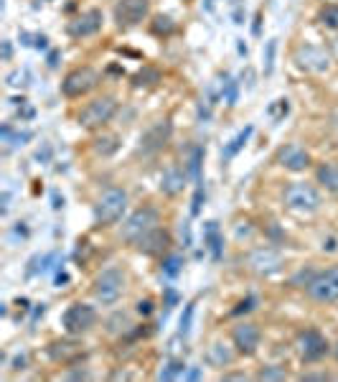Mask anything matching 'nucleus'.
Segmentation results:
<instances>
[{"instance_id":"30","label":"nucleus","mask_w":338,"mask_h":382,"mask_svg":"<svg viewBox=\"0 0 338 382\" xmlns=\"http://www.w3.org/2000/svg\"><path fill=\"white\" fill-rule=\"evenodd\" d=\"M275 53H277V38H270L265 44V53H262V59H265V77H270L272 69H275Z\"/></svg>"},{"instance_id":"35","label":"nucleus","mask_w":338,"mask_h":382,"mask_svg":"<svg viewBox=\"0 0 338 382\" xmlns=\"http://www.w3.org/2000/svg\"><path fill=\"white\" fill-rule=\"evenodd\" d=\"M194 311H196V303H186V311H183V316H181V337H188V331H191V321H194Z\"/></svg>"},{"instance_id":"39","label":"nucleus","mask_w":338,"mask_h":382,"mask_svg":"<svg viewBox=\"0 0 338 382\" xmlns=\"http://www.w3.org/2000/svg\"><path fill=\"white\" fill-rule=\"evenodd\" d=\"M36 160H41V163H49V160H51V145H49V143H44V145L36 151Z\"/></svg>"},{"instance_id":"46","label":"nucleus","mask_w":338,"mask_h":382,"mask_svg":"<svg viewBox=\"0 0 338 382\" xmlns=\"http://www.w3.org/2000/svg\"><path fill=\"white\" fill-rule=\"evenodd\" d=\"M46 41H49V38H46V36H36V49H46Z\"/></svg>"},{"instance_id":"31","label":"nucleus","mask_w":338,"mask_h":382,"mask_svg":"<svg viewBox=\"0 0 338 382\" xmlns=\"http://www.w3.org/2000/svg\"><path fill=\"white\" fill-rule=\"evenodd\" d=\"M318 21L326 28H338V5H326V8H320Z\"/></svg>"},{"instance_id":"20","label":"nucleus","mask_w":338,"mask_h":382,"mask_svg":"<svg viewBox=\"0 0 338 382\" xmlns=\"http://www.w3.org/2000/svg\"><path fill=\"white\" fill-rule=\"evenodd\" d=\"M204 242L209 252H211V260H222V252H224V240H222V232H219V224L216 222H206L204 227Z\"/></svg>"},{"instance_id":"9","label":"nucleus","mask_w":338,"mask_h":382,"mask_svg":"<svg viewBox=\"0 0 338 382\" xmlns=\"http://www.w3.org/2000/svg\"><path fill=\"white\" fill-rule=\"evenodd\" d=\"M151 13V0H117L115 21L120 28L140 26Z\"/></svg>"},{"instance_id":"48","label":"nucleus","mask_w":338,"mask_h":382,"mask_svg":"<svg viewBox=\"0 0 338 382\" xmlns=\"http://www.w3.org/2000/svg\"><path fill=\"white\" fill-rule=\"evenodd\" d=\"M237 49H239V53L242 56H247V44L242 41V38H237Z\"/></svg>"},{"instance_id":"12","label":"nucleus","mask_w":338,"mask_h":382,"mask_svg":"<svg viewBox=\"0 0 338 382\" xmlns=\"http://www.w3.org/2000/svg\"><path fill=\"white\" fill-rule=\"evenodd\" d=\"M328 349H330L328 342H326V337L318 329H305L298 337V352H300L305 362H318L320 357L328 355Z\"/></svg>"},{"instance_id":"5","label":"nucleus","mask_w":338,"mask_h":382,"mask_svg":"<svg viewBox=\"0 0 338 382\" xmlns=\"http://www.w3.org/2000/svg\"><path fill=\"white\" fill-rule=\"evenodd\" d=\"M285 206L293 209V212L300 214H313L320 209V194L318 189L311 187V184H300L295 181L290 187L285 189Z\"/></svg>"},{"instance_id":"22","label":"nucleus","mask_w":338,"mask_h":382,"mask_svg":"<svg viewBox=\"0 0 338 382\" xmlns=\"http://www.w3.org/2000/svg\"><path fill=\"white\" fill-rule=\"evenodd\" d=\"M320 187H326L330 194H338V163H320L315 171Z\"/></svg>"},{"instance_id":"29","label":"nucleus","mask_w":338,"mask_h":382,"mask_svg":"<svg viewBox=\"0 0 338 382\" xmlns=\"http://www.w3.org/2000/svg\"><path fill=\"white\" fill-rule=\"evenodd\" d=\"M201 160H204V148H194L191 160H188V174H191V178H194L196 184L201 181Z\"/></svg>"},{"instance_id":"44","label":"nucleus","mask_w":338,"mask_h":382,"mask_svg":"<svg viewBox=\"0 0 338 382\" xmlns=\"http://www.w3.org/2000/svg\"><path fill=\"white\" fill-rule=\"evenodd\" d=\"M231 18H234V23H237V26H242V23H244V13H242V5H237V8H234Z\"/></svg>"},{"instance_id":"43","label":"nucleus","mask_w":338,"mask_h":382,"mask_svg":"<svg viewBox=\"0 0 338 382\" xmlns=\"http://www.w3.org/2000/svg\"><path fill=\"white\" fill-rule=\"evenodd\" d=\"M138 311H140L142 316H148V313H153V303L151 301H140L138 303Z\"/></svg>"},{"instance_id":"7","label":"nucleus","mask_w":338,"mask_h":382,"mask_svg":"<svg viewBox=\"0 0 338 382\" xmlns=\"http://www.w3.org/2000/svg\"><path fill=\"white\" fill-rule=\"evenodd\" d=\"M305 291L313 301L318 303H333L338 301V265L326 267L313 276V280L305 285Z\"/></svg>"},{"instance_id":"10","label":"nucleus","mask_w":338,"mask_h":382,"mask_svg":"<svg viewBox=\"0 0 338 382\" xmlns=\"http://www.w3.org/2000/svg\"><path fill=\"white\" fill-rule=\"evenodd\" d=\"M295 64L305 71H313V74H326L330 69V53L320 46L302 44L295 51Z\"/></svg>"},{"instance_id":"47","label":"nucleus","mask_w":338,"mask_h":382,"mask_svg":"<svg viewBox=\"0 0 338 382\" xmlns=\"http://www.w3.org/2000/svg\"><path fill=\"white\" fill-rule=\"evenodd\" d=\"M186 377H188V380H198V377H201V370H198V367H194V370H188Z\"/></svg>"},{"instance_id":"49","label":"nucleus","mask_w":338,"mask_h":382,"mask_svg":"<svg viewBox=\"0 0 338 382\" xmlns=\"http://www.w3.org/2000/svg\"><path fill=\"white\" fill-rule=\"evenodd\" d=\"M224 380H244V374H224Z\"/></svg>"},{"instance_id":"19","label":"nucleus","mask_w":338,"mask_h":382,"mask_svg":"<svg viewBox=\"0 0 338 382\" xmlns=\"http://www.w3.org/2000/svg\"><path fill=\"white\" fill-rule=\"evenodd\" d=\"M183 184H186V174L176 166H170L168 171H163V176H160V191L166 196H176L183 191Z\"/></svg>"},{"instance_id":"16","label":"nucleus","mask_w":338,"mask_h":382,"mask_svg":"<svg viewBox=\"0 0 338 382\" xmlns=\"http://www.w3.org/2000/svg\"><path fill=\"white\" fill-rule=\"evenodd\" d=\"M102 28V10L92 8L87 13H81L79 18H74L69 23V36L74 38H84V36H94Z\"/></svg>"},{"instance_id":"36","label":"nucleus","mask_w":338,"mask_h":382,"mask_svg":"<svg viewBox=\"0 0 338 382\" xmlns=\"http://www.w3.org/2000/svg\"><path fill=\"white\" fill-rule=\"evenodd\" d=\"M181 265H183V260L178 258V255H170V258L163 260V273L168 278H176L181 273Z\"/></svg>"},{"instance_id":"18","label":"nucleus","mask_w":338,"mask_h":382,"mask_svg":"<svg viewBox=\"0 0 338 382\" xmlns=\"http://www.w3.org/2000/svg\"><path fill=\"white\" fill-rule=\"evenodd\" d=\"M170 245V237L166 230H160V227H155L153 232H148L145 237H142L135 248L140 250V252H145V255H160V252H166Z\"/></svg>"},{"instance_id":"27","label":"nucleus","mask_w":338,"mask_h":382,"mask_svg":"<svg viewBox=\"0 0 338 382\" xmlns=\"http://www.w3.org/2000/svg\"><path fill=\"white\" fill-rule=\"evenodd\" d=\"M222 97H224V102H226L229 107H234V105H237V99H239V84L231 80V77H224Z\"/></svg>"},{"instance_id":"28","label":"nucleus","mask_w":338,"mask_h":382,"mask_svg":"<svg viewBox=\"0 0 338 382\" xmlns=\"http://www.w3.org/2000/svg\"><path fill=\"white\" fill-rule=\"evenodd\" d=\"M183 372H186V365L181 362V359H170L168 365L160 370V380H176V377H183Z\"/></svg>"},{"instance_id":"41","label":"nucleus","mask_w":338,"mask_h":382,"mask_svg":"<svg viewBox=\"0 0 338 382\" xmlns=\"http://www.w3.org/2000/svg\"><path fill=\"white\" fill-rule=\"evenodd\" d=\"M26 365H28V355H26V352L16 355V359H13V370H26Z\"/></svg>"},{"instance_id":"52","label":"nucleus","mask_w":338,"mask_h":382,"mask_svg":"<svg viewBox=\"0 0 338 382\" xmlns=\"http://www.w3.org/2000/svg\"><path fill=\"white\" fill-rule=\"evenodd\" d=\"M333 357L338 359V342H336V347H333Z\"/></svg>"},{"instance_id":"11","label":"nucleus","mask_w":338,"mask_h":382,"mask_svg":"<svg viewBox=\"0 0 338 382\" xmlns=\"http://www.w3.org/2000/svg\"><path fill=\"white\" fill-rule=\"evenodd\" d=\"M247 265L252 267V273L257 276H275L283 270V255L275 248H257L249 252Z\"/></svg>"},{"instance_id":"14","label":"nucleus","mask_w":338,"mask_h":382,"mask_svg":"<svg viewBox=\"0 0 338 382\" xmlns=\"http://www.w3.org/2000/svg\"><path fill=\"white\" fill-rule=\"evenodd\" d=\"M231 339H234V347L239 349L242 355H255L262 334H259L257 324H239V326H234V331H231Z\"/></svg>"},{"instance_id":"21","label":"nucleus","mask_w":338,"mask_h":382,"mask_svg":"<svg viewBox=\"0 0 338 382\" xmlns=\"http://www.w3.org/2000/svg\"><path fill=\"white\" fill-rule=\"evenodd\" d=\"M231 359H234V352L224 342H213L211 347L206 349V362L211 367H226L231 365Z\"/></svg>"},{"instance_id":"40","label":"nucleus","mask_w":338,"mask_h":382,"mask_svg":"<svg viewBox=\"0 0 338 382\" xmlns=\"http://www.w3.org/2000/svg\"><path fill=\"white\" fill-rule=\"evenodd\" d=\"M255 303H257V301H255V298H247V301H242L239 306H237V309H234V311H231V313H234V316H239V313L252 311V309H255Z\"/></svg>"},{"instance_id":"26","label":"nucleus","mask_w":338,"mask_h":382,"mask_svg":"<svg viewBox=\"0 0 338 382\" xmlns=\"http://www.w3.org/2000/svg\"><path fill=\"white\" fill-rule=\"evenodd\" d=\"M117 148H120V138L117 135H102V138L94 141V151L99 156H112V153H117Z\"/></svg>"},{"instance_id":"42","label":"nucleus","mask_w":338,"mask_h":382,"mask_svg":"<svg viewBox=\"0 0 338 382\" xmlns=\"http://www.w3.org/2000/svg\"><path fill=\"white\" fill-rule=\"evenodd\" d=\"M10 56H13V46H10V41L5 38V41H3V62H10Z\"/></svg>"},{"instance_id":"34","label":"nucleus","mask_w":338,"mask_h":382,"mask_svg":"<svg viewBox=\"0 0 338 382\" xmlns=\"http://www.w3.org/2000/svg\"><path fill=\"white\" fill-rule=\"evenodd\" d=\"M204 199H206L204 181H198V184H196V191H194V199H191V217H198V214H201V204H204Z\"/></svg>"},{"instance_id":"37","label":"nucleus","mask_w":338,"mask_h":382,"mask_svg":"<svg viewBox=\"0 0 338 382\" xmlns=\"http://www.w3.org/2000/svg\"><path fill=\"white\" fill-rule=\"evenodd\" d=\"M130 326V319H127V313L125 311H117L112 319L107 321V329L109 331H122V329H127Z\"/></svg>"},{"instance_id":"23","label":"nucleus","mask_w":338,"mask_h":382,"mask_svg":"<svg viewBox=\"0 0 338 382\" xmlns=\"http://www.w3.org/2000/svg\"><path fill=\"white\" fill-rule=\"evenodd\" d=\"M252 133H255V128H252V125H247V128H242L239 133H237V135H234V138L229 141V145H226V148L222 151V158H224V160H231V158H234V156H237V153H239L242 148L247 145V141L252 138Z\"/></svg>"},{"instance_id":"25","label":"nucleus","mask_w":338,"mask_h":382,"mask_svg":"<svg viewBox=\"0 0 338 382\" xmlns=\"http://www.w3.org/2000/svg\"><path fill=\"white\" fill-rule=\"evenodd\" d=\"M155 82H160V71L155 67H142L138 74L133 77V87H153Z\"/></svg>"},{"instance_id":"32","label":"nucleus","mask_w":338,"mask_h":382,"mask_svg":"<svg viewBox=\"0 0 338 382\" xmlns=\"http://www.w3.org/2000/svg\"><path fill=\"white\" fill-rule=\"evenodd\" d=\"M176 31V23H173V18L168 16H158L155 21H153V34L158 36H168Z\"/></svg>"},{"instance_id":"3","label":"nucleus","mask_w":338,"mask_h":382,"mask_svg":"<svg viewBox=\"0 0 338 382\" xmlns=\"http://www.w3.org/2000/svg\"><path fill=\"white\" fill-rule=\"evenodd\" d=\"M92 291H94V298H97L102 306H112V303H117L125 291L122 270H117V267H107V270H102V273L94 278Z\"/></svg>"},{"instance_id":"45","label":"nucleus","mask_w":338,"mask_h":382,"mask_svg":"<svg viewBox=\"0 0 338 382\" xmlns=\"http://www.w3.org/2000/svg\"><path fill=\"white\" fill-rule=\"evenodd\" d=\"M300 380H328V374H323V372L320 374H302Z\"/></svg>"},{"instance_id":"8","label":"nucleus","mask_w":338,"mask_h":382,"mask_svg":"<svg viewBox=\"0 0 338 382\" xmlns=\"http://www.w3.org/2000/svg\"><path fill=\"white\" fill-rule=\"evenodd\" d=\"M99 84V74L92 67H79V69L69 71L62 82V92L66 97H84L87 92Z\"/></svg>"},{"instance_id":"4","label":"nucleus","mask_w":338,"mask_h":382,"mask_svg":"<svg viewBox=\"0 0 338 382\" xmlns=\"http://www.w3.org/2000/svg\"><path fill=\"white\" fill-rule=\"evenodd\" d=\"M115 112H117V99L105 95V97L92 99V102H87V105L81 107L79 125L81 128H87V130H97V128H102L105 123H109Z\"/></svg>"},{"instance_id":"6","label":"nucleus","mask_w":338,"mask_h":382,"mask_svg":"<svg viewBox=\"0 0 338 382\" xmlns=\"http://www.w3.org/2000/svg\"><path fill=\"white\" fill-rule=\"evenodd\" d=\"M97 324V311L89 303H71L62 316V326L69 337H81Z\"/></svg>"},{"instance_id":"50","label":"nucleus","mask_w":338,"mask_h":382,"mask_svg":"<svg viewBox=\"0 0 338 382\" xmlns=\"http://www.w3.org/2000/svg\"><path fill=\"white\" fill-rule=\"evenodd\" d=\"M56 59H59V53L53 51L51 56H49V67H56Z\"/></svg>"},{"instance_id":"51","label":"nucleus","mask_w":338,"mask_h":382,"mask_svg":"<svg viewBox=\"0 0 338 382\" xmlns=\"http://www.w3.org/2000/svg\"><path fill=\"white\" fill-rule=\"evenodd\" d=\"M259 21H262V16L255 18V28H252V31H255V36H259Z\"/></svg>"},{"instance_id":"17","label":"nucleus","mask_w":338,"mask_h":382,"mask_svg":"<svg viewBox=\"0 0 338 382\" xmlns=\"http://www.w3.org/2000/svg\"><path fill=\"white\" fill-rule=\"evenodd\" d=\"M81 355H84V352H81V344L79 342H74V339H62V342H51V344H49V357H51L53 362H62V365L77 362Z\"/></svg>"},{"instance_id":"2","label":"nucleus","mask_w":338,"mask_h":382,"mask_svg":"<svg viewBox=\"0 0 338 382\" xmlns=\"http://www.w3.org/2000/svg\"><path fill=\"white\" fill-rule=\"evenodd\" d=\"M160 224V214L158 209L153 206H140L138 212H133L127 219L122 222V240L130 242V245H138V242L153 232Z\"/></svg>"},{"instance_id":"15","label":"nucleus","mask_w":338,"mask_h":382,"mask_svg":"<svg viewBox=\"0 0 338 382\" xmlns=\"http://www.w3.org/2000/svg\"><path fill=\"white\" fill-rule=\"evenodd\" d=\"M277 163L285 166L287 171H305L311 166V156H308L305 148L290 143V145H283V148L277 151Z\"/></svg>"},{"instance_id":"24","label":"nucleus","mask_w":338,"mask_h":382,"mask_svg":"<svg viewBox=\"0 0 338 382\" xmlns=\"http://www.w3.org/2000/svg\"><path fill=\"white\" fill-rule=\"evenodd\" d=\"M31 138H34V133H31V130H13L10 125H3V143H8L10 148L26 145Z\"/></svg>"},{"instance_id":"33","label":"nucleus","mask_w":338,"mask_h":382,"mask_svg":"<svg viewBox=\"0 0 338 382\" xmlns=\"http://www.w3.org/2000/svg\"><path fill=\"white\" fill-rule=\"evenodd\" d=\"M267 112H270L272 120H283V117L290 112V102H287V99H275L272 105L267 107Z\"/></svg>"},{"instance_id":"38","label":"nucleus","mask_w":338,"mask_h":382,"mask_svg":"<svg viewBox=\"0 0 338 382\" xmlns=\"http://www.w3.org/2000/svg\"><path fill=\"white\" fill-rule=\"evenodd\" d=\"M287 372H285L283 367H265V370H259L257 372V380H285Z\"/></svg>"},{"instance_id":"1","label":"nucleus","mask_w":338,"mask_h":382,"mask_svg":"<svg viewBox=\"0 0 338 382\" xmlns=\"http://www.w3.org/2000/svg\"><path fill=\"white\" fill-rule=\"evenodd\" d=\"M125 209H127V191L120 187H109L94 204V219L99 227H109L122 217Z\"/></svg>"},{"instance_id":"13","label":"nucleus","mask_w":338,"mask_h":382,"mask_svg":"<svg viewBox=\"0 0 338 382\" xmlns=\"http://www.w3.org/2000/svg\"><path fill=\"white\" fill-rule=\"evenodd\" d=\"M170 133H173V125H170V120L166 117V120H158V123H153L145 133H142L140 138V151L142 153H155L160 151L166 143L170 141Z\"/></svg>"}]
</instances>
